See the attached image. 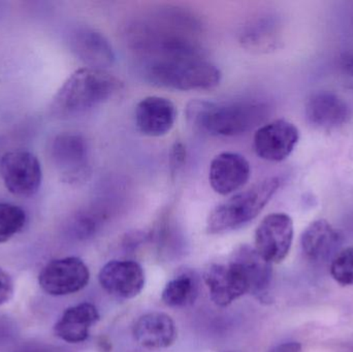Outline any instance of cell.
I'll use <instances>...</instances> for the list:
<instances>
[{"mask_svg": "<svg viewBox=\"0 0 353 352\" xmlns=\"http://www.w3.org/2000/svg\"><path fill=\"white\" fill-rule=\"evenodd\" d=\"M122 82L107 70L82 68L74 70L58 89L50 103V114L58 119L74 117L107 103Z\"/></svg>", "mask_w": 353, "mask_h": 352, "instance_id": "cell-3", "label": "cell"}, {"mask_svg": "<svg viewBox=\"0 0 353 352\" xmlns=\"http://www.w3.org/2000/svg\"><path fill=\"white\" fill-rule=\"evenodd\" d=\"M203 278L209 289L210 298L218 307H228L248 293L242 273L232 262L209 265Z\"/></svg>", "mask_w": 353, "mask_h": 352, "instance_id": "cell-15", "label": "cell"}, {"mask_svg": "<svg viewBox=\"0 0 353 352\" xmlns=\"http://www.w3.org/2000/svg\"><path fill=\"white\" fill-rule=\"evenodd\" d=\"M292 217L286 213H272L261 220L255 231V249L268 262L280 264L288 258L294 241Z\"/></svg>", "mask_w": 353, "mask_h": 352, "instance_id": "cell-9", "label": "cell"}, {"mask_svg": "<svg viewBox=\"0 0 353 352\" xmlns=\"http://www.w3.org/2000/svg\"><path fill=\"white\" fill-rule=\"evenodd\" d=\"M302 344L299 342H284L275 345L268 352H302Z\"/></svg>", "mask_w": 353, "mask_h": 352, "instance_id": "cell-29", "label": "cell"}, {"mask_svg": "<svg viewBox=\"0 0 353 352\" xmlns=\"http://www.w3.org/2000/svg\"><path fill=\"white\" fill-rule=\"evenodd\" d=\"M343 235L325 219H317L303 231L301 247L314 264L332 262L341 251Z\"/></svg>", "mask_w": 353, "mask_h": 352, "instance_id": "cell-17", "label": "cell"}, {"mask_svg": "<svg viewBox=\"0 0 353 352\" xmlns=\"http://www.w3.org/2000/svg\"><path fill=\"white\" fill-rule=\"evenodd\" d=\"M134 352H157V351H134Z\"/></svg>", "mask_w": 353, "mask_h": 352, "instance_id": "cell-31", "label": "cell"}, {"mask_svg": "<svg viewBox=\"0 0 353 352\" xmlns=\"http://www.w3.org/2000/svg\"><path fill=\"white\" fill-rule=\"evenodd\" d=\"M338 70L342 82L347 88L353 90V50L344 52L338 61Z\"/></svg>", "mask_w": 353, "mask_h": 352, "instance_id": "cell-26", "label": "cell"}, {"mask_svg": "<svg viewBox=\"0 0 353 352\" xmlns=\"http://www.w3.org/2000/svg\"><path fill=\"white\" fill-rule=\"evenodd\" d=\"M203 24L195 12L161 6L130 19L122 29L128 49L140 61L205 57Z\"/></svg>", "mask_w": 353, "mask_h": 352, "instance_id": "cell-1", "label": "cell"}, {"mask_svg": "<svg viewBox=\"0 0 353 352\" xmlns=\"http://www.w3.org/2000/svg\"><path fill=\"white\" fill-rule=\"evenodd\" d=\"M99 320L101 315L97 308L85 302L68 308L54 326V333L64 342L78 344L89 338L91 328Z\"/></svg>", "mask_w": 353, "mask_h": 352, "instance_id": "cell-21", "label": "cell"}, {"mask_svg": "<svg viewBox=\"0 0 353 352\" xmlns=\"http://www.w3.org/2000/svg\"><path fill=\"white\" fill-rule=\"evenodd\" d=\"M230 262L242 273L249 295L261 302L269 301L273 279V265L263 258L254 247L241 245L230 256Z\"/></svg>", "mask_w": 353, "mask_h": 352, "instance_id": "cell-12", "label": "cell"}, {"mask_svg": "<svg viewBox=\"0 0 353 352\" xmlns=\"http://www.w3.org/2000/svg\"><path fill=\"white\" fill-rule=\"evenodd\" d=\"M14 352H46L45 349L39 345L28 344L21 347L20 349Z\"/></svg>", "mask_w": 353, "mask_h": 352, "instance_id": "cell-30", "label": "cell"}, {"mask_svg": "<svg viewBox=\"0 0 353 352\" xmlns=\"http://www.w3.org/2000/svg\"><path fill=\"white\" fill-rule=\"evenodd\" d=\"M300 132L288 120L278 119L261 125L253 138V147L259 158L280 163L288 158L298 145Z\"/></svg>", "mask_w": 353, "mask_h": 352, "instance_id": "cell-10", "label": "cell"}, {"mask_svg": "<svg viewBox=\"0 0 353 352\" xmlns=\"http://www.w3.org/2000/svg\"><path fill=\"white\" fill-rule=\"evenodd\" d=\"M26 212L10 203L0 202V244L6 243L26 225Z\"/></svg>", "mask_w": 353, "mask_h": 352, "instance_id": "cell-23", "label": "cell"}, {"mask_svg": "<svg viewBox=\"0 0 353 352\" xmlns=\"http://www.w3.org/2000/svg\"><path fill=\"white\" fill-rule=\"evenodd\" d=\"M250 175V163L239 153H220L210 165V185L220 196L238 191L248 182Z\"/></svg>", "mask_w": 353, "mask_h": 352, "instance_id": "cell-14", "label": "cell"}, {"mask_svg": "<svg viewBox=\"0 0 353 352\" xmlns=\"http://www.w3.org/2000/svg\"><path fill=\"white\" fill-rule=\"evenodd\" d=\"M332 277L344 287H353V247L341 250L330 267Z\"/></svg>", "mask_w": 353, "mask_h": 352, "instance_id": "cell-25", "label": "cell"}, {"mask_svg": "<svg viewBox=\"0 0 353 352\" xmlns=\"http://www.w3.org/2000/svg\"><path fill=\"white\" fill-rule=\"evenodd\" d=\"M281 185L279 177H269L243 190L212 210L208 217L207 231L212 235L240 229L256 218L271 202Z\"/></svg>", "mask_w": 353, "mask_h": 352, "instance_id": "cell-5", "label": "cell"}, {"mask_svg": "<svg viewBox=\"0 0 353 352\" xmlns=\"http://www.w3.org/2000/svg\"><path fill=\"white\" fill-rule=\"evenodd\" d=\"M90 280L88 267L81 258H57L48 262L39 273V283L43 291L53 297H63L82 291Z\"/></svg>", "mask_w": 353, "mask_h": 352, "instance_id": "cell-8", "label": "cell"}, {"mask_svg": "<svg viewBox=\"0 0 353 352\" xmlns=\"http://www.w3.org/2000/svg\"><path fill=\"white\" fill-rule=\"evenodd\" d=\"M186 148L183 143L176 142L170 153V169L172 175H176L183 169L186 163Z\"/></svg>", "mask_w": 353, "mask_h": 352, "instance_id": "cell-27", "label": "cell"}, {"mask_svg": "<svg viewBox=\"0 0 353 352\" xmlns=\"http://www.w3.org/2000/svg\"><path fill=\"white\" fill-rule=\"evenodd\" d=\"M199 296V281L192 273L185 272L174 277L165 284L161 300L172 308L188 307Z\"/></svg>", "mask_w": 353, "mask_h": 352, "instance_id": "cell-22", "label": "cell"}, {"mask_svg": "<svg viewBox=\"0 0 353 352\" xmlns=\"http://www.w3.org/2000/svg\"><path fill=\"white\" fill-rule=\"evenodd\" d=\"M270 107L255 99L225 101H190L187 120L197 132L212 136L232 138L246 134L259 126L269 115Z\"/></svg>", "mask_w": 353, "mask_h": 352, "instance_id": "cell-2", "label": "cell"}, {"mask_svg": "<svg viewBox=\"0 0 353 352\" xmlns=\"http://www.w3.org/2000/svg\"><path fill=\"white\" fill-rule=\"evenodd\" d=\"M0 177L10 194L30 198L41 188L43 169L37 155L30 151H10L0 158Z\"/></svg>", "mask_w": 353, "mask_h": 352, "instance_id": "cell-7", "label": "cell"}, {"mask_svg": "<svg viewBox=\"0 0 353 352\" xmlns=\"http://www.w3.org/2000/svg\"><path fill=\"white\" fill-rule=\"evenodd\" d=\"M14 296V282L12 277L0 268V306L10 301Z\"/></svg>", "mask_w": 353, "mask_h": 352, "instance_id": "cell-28", "label": "cell"}, {"mask_svg": "<svg viewBox=\"0 0 353 352\" xmlns=\"http://www.w3.org/2000/svg\"><path fill=\"white\" fill-rule=\"evenodd\" d=\"M132 336L145 351L169 349L176 342L178 330L173 318L163 312H148L136 320Z\"/></svg>", "mask_w": 353, "mask_h": 352, "instance_id": "cell-19", "label": "cell"}, {"mask_svg": "<svg viewBox=\"0 0 353 352\" xmlns=\"http://www.w3.org/2000/svg\"><path fill=\"white\" fill-rule=\"evenodd\" d=\"M145 79L172 90H210L221 82L219 68L205 57L170 58L140 61Z\"/></svg>", "mask_w": 353, "mask_h": 352, "instance_id": "cell-4", "label": "cell"}, {"mask_svg": "<svg viewBox=\"0 0 353 352\" xmlns=\"http://www.w3.org/2000/svg\"><path fill=\"white\" fill-rule=\"evenodd\" d=\"M72 53L86 64L87 68L107 70L115 63L113 45L103 33L91 27H78L70 37Z\"/></svg>", "mask_w": 353, "mask_h": 352, "instance_id": "cell-13", "label": "cell"}, {"mask_svg": "<svg viewBox=\"0 0 353 352\" xmlns=\"http://www.w3.org/2000/svg\"><path fill=\"white\" fill-rule=\"evenodd\" d=\"M103 208L87 209L80 211L72 217L70 222V231L76 237L86 239L97 233L101 221L105 216Z\"/></svg>", "mask_w": 353, "mask_h": 352, "instance_id": "cell-24", "label": "cell"}, {"mask_svg": "<svg viewBox=\"0 0 353 352\" xmlns=\"http://www.w3.org/2000/svg\"><path fill=\"white\" fill-rule=\"evenodd\" d=\"M50 157L60 179L65 183L80 184L90 177V148L82 134H57L50 146Z\"/></svg>", "mask_w": 353, "mask_h": 352, "instance_id": "cell-6", "label": "cell"}, {"mask_svg": "<svg viewBox=\"0 0 353 352\" xmlns=\"http://www.w3.org/2000/svg\"><path fill=\"white\" fill-rule=\"evenodd\" d=\"M99 281L109 295L130 300L142 293L146 277L144 269L134 260H111L101 268Z\"/></svg>", "mask_w": 353, "mask_h": 352, "instance_id": "cell-11", "label": "cell"}, {"mask_svg": "<svg viewBox=\"0 0 353 352\" xmlns=\"http://www.w3.org/2000/svg\"><path fill=\"white\" fill-rule=\"evenodd\" d=\"M228 352H230V351H228Z\"/></svg>", "mask_w": 353, "mask_h": 352, "instance_id": "cell-32", "label": "cell"}, {"mask_svg": "<svg viewBox=\"0 0 353 352\" xmlns=\"http://www.w3.org/2000/svg\"><path fill=\"white\" fill-rule=\"evenodd\" d=\"M305 115L313 127L329 132L348 123L352 110L336 93L319 91L311 94L307 101Z\"/></svg>", "mask_w": 353, "mask_h": 352, "instance_id": "cell-16", "label": "cell"}, {"mask_svg": "<svg viewBox=\"0 0 353 352\" xmlns=\"http://www.w3.org/2000/svg\"><path fill=\"white\" fill-rule=\"evenodd\" d=\"M176 119V105L165 97H145L134 110V120L139 132L152 138L169 134L175 125Z\"/></svg>", "mask_w": 353, "mask_h": 352, "instance_id": "cell-18", "label": "cell"}, {"mask_svg": "<svg viewBox=\"0 0 353 352\" xmlns=\"http://www.w3.org/2000/svg\"><path fill=\"white\" fill-rule=\"evenodd\" d=\"M281 23L274 14H263L247 22L239 33V43L251 53L275 51L282 41Z\"/></svg>", "mask_w": 353, "mask_h": 352, "instance_id": "cell-20", "label": "cell"}]
</instances>
